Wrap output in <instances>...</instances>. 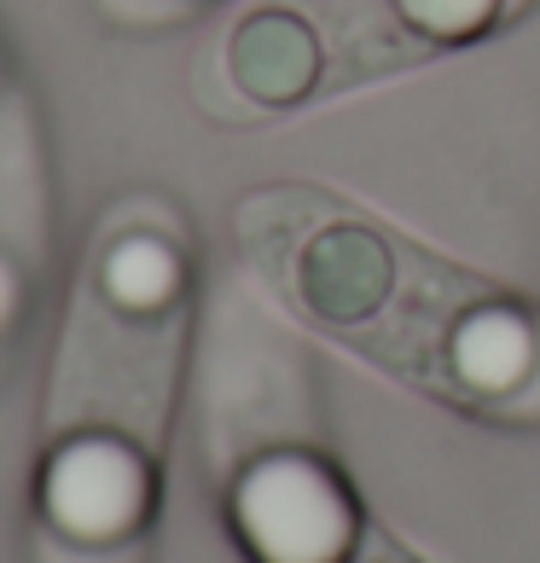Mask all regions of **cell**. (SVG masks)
Wrapping results in <instances>:
<instances>
[{
  "label": "cell",
  "instance_id": "8992f818",
  "mask_svg": "<svg viewBox=\"0 0 540 563\" xmlns=\"http://www.w3.org/2000/svg\"><path fill=\"white\" fill-rule=\"evenodd\" d=\"M186 290V267L169 250V239L134 233L117 239L99 256V297L111 302L117 320H163Z\"/></svg>",
  "mask_w": 540,
  "mask_h": 563
},
{
  "label": "cell",
  "instance_id": "277c9868",
  "mask_svg": "<svg viewBox=\"0 0 540 563\" xmlns=\"http://www.w3.org/2000/svg\"><path fill=\"white\" fill-rule=\"evenodd\" d=\"M227 76L244 99L256 106H302L326 76V47L315 30V12H297L274 0L251 18H239V30L227 35Z\"/></svg>",
  "mask_w": 540,
  "mask_h": 563
},
{
  "label": "cell",
  "instance_id": "ba28073f",
  "mask_svg": "<svg viewBox=\"0 0 540 563\" xmlns=\"http://www.w3.org/2000/svg\"><path fill=\"white\" fill-rule=\"evenodd\" d=\"M343 563H425V558L412 552V547H401L396 534H384L378 523H366V529H361V540L349 547V558H343Z\"/></svg>",
  "mask_w": 540,
  "mask_h": 563
},
{
  "label": "cell",
  "instance_id": "52a82bcc",
  "mask_svg": "<svg viewBox=\"0 0 540 563\" xmlns=\"http://www.w3.org/2000/svg\"><path fill=\"white\" fill-rule=\"evenodd\" d=\"M506 0H389L396 24L412 41H436V47H465V41L488 35Z\"/></svg>",
  "mask_w": 540,
  "mask_h": 563
},
{
  "label": "cell",
  "instance_id": "7a4b0ae2",
  "mask_svg": "<svg viewBox=\"0 0 540 563\" xmlns=\"http://www.w3.org/2000/svg\"><path fill=\"white\" fill-rule=\"evenodd\" d=\"M41 529L76 552H117L157 511V465L106 424L70 430L35 476Z\"/></svg>",
  "mask_w": 540,
  "mask_h": 563
},
{
  "label": "cell",
  "instance_id": "5b68a950",
  "mask_svg": "<svg viewBox=\"0 0 540 563\" xmlns=\"http://www.w3.org/2000/svg\"><path fill=\"white\" fill-rule=\"evenodd\" d=\"M442 366L460 389L511 401L540 378V325L517 302H476L448 325Z\"/></svg>",
  "mask_w": 540,
  "mask_h": 563
},
{
  "label": "cell",
  "instance_id": "9c48e42d",
  "mask_svg": "<svg viewBox=\"0 0 540 563\" xmlns=\"http://www.w3.org/2000/svg\"><path fill=\"white\" fill-rule=\"evenodd\" d=\"M18 314H24V279H18V267L0 256V338L18 325Z\"/></svg>",
  "mask_w": 540,
  "mask_h": 563
},
{
  "label": "cell",
  "instance_id": "6da1fadb",
  "mask_svg": "<svg viewBox=\"0 0 540 563\" xmlns=\"http://www.w3.org/2000/svg\"><path fill=\"white\" fill-rule=\"evenodd\" d=\"M227 523L251 563H343L366 517L338 465L302 448H279L233 476Z\"/></svg>",
  "mask_w": 540,
  "mask_h": 563
},
{
  "label": "cell",
  "instance_id": "3957f363",
  "mask_svg": "<svg viewBox=\"0 0 540 563\" xmlns=\"http://www.w3.org/2000/svg\"><path fill=\"white\" fill-rule=\"evenodd\" d=\"M396 244L366 221H331L297 250V302L331 331L372 325L396 297Z\"/></svg>",
  "mask_w": 540,
  "mask_h": 563
}]
</instances>
